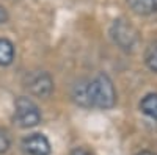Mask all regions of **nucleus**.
Returning a JSON list of instances; mask_svg holds the SVG:
<instances>
[{
    "mask_svg": "<svg viewBox=\"0 0 157 155\" xmlns=\"http://www.w3.org/2000/svg\"><path fill=\"white\" fill-rule=\"evenodd\" d=\"M140 110L151 119L157 121V94H146L143 97L140 102Z\"/></svg>",
    "mask_w": 157,
    "mask_h": 155,
    "instance_id": "nucleus-8",
    "label": "nucleus"
},
{
    "mask_svg": "<svg viewBox=\"0 0 157 155\" xmlns=\"http://www.w3.org/2000/svg\"><path fill=\"white\" fill-rule=\"evenodd\" d=\"M110 35L115 44H118L123 50H132L137 42V30L123 19H118L113 22Z\"/></svg>",
    "mask_w": 157,
    "mask_h": 155,
    "instance_id": "nucleus-3",
    "label": "nucleus"
},
{
    "mask_svg": "<svg viewBox=\"0 0 157 155\" xmlns=\"http://www.w3.org/2000/svg\"><path fill=\"white\" fill-rule=\"evenodd\" d=\"M74 100L82 107H96L107 110L116 102V93L113 82L105 74L96 75L93 80L77 83L72 91Z\"/></svg>",
    "mask_w": 157,
    "mask_h": 155,
    "instance_id": "nucleus-1",
    "label": "nucleus"
},
{
    "mask_svg": "<svg viewBox=\"0 0 157 155\" xmlns=\"http://www.w3.org/2000/svg\"><path fill=\"white\" fill-rule=\"evenodd\" d=\"M137 155H155V153H152V152H148V150H143V152H140V153H137Z\"/></svg>",
    "mask_w": 157,
    "mask_h": 155,
    "instance_id": "nucleus-13",
    "label": "nucleus"
},
{
    "mask_svg": "<svg viewBox=\"0 0 157 155\" xmlns=\"http://www.w3.org/2000/svg\"><path fill=\"white\" fill-rule=\"evenodd\" d=\"M71 155H93V153H91V150H88L86 147H75L71 152Z\"/></svg>",
    "mask_w": 157,
    "mask_h": 155,
    "instance_id": "nucleus-11",
    "label": "nucleus"
},
{
    "mask_svg": "<svg viewBox=\"0 0 157 155\" xmlns=\"http://www.w3.org/2000/svg\"><path fill=\"white\" fill-rule=\"evenodd\" d=\"M14 121L22 128H32L38 125L41 121V113H39L38 105L29 97H19L16 100Z\"/></svg>",
    "mask_w": 157,
    "mask_h": 155,
    "instance_id": "nucleus-2",
    "label": "nucleus"
},
{
    "mask_svg": "<svg viewBox=\"0 0 157 155\" xmlns=\"http://www.w3.org/2000/svg\"><path fill=\"white\" fill-rule=\"evenodd\" d=\"M11 146V138L8 135L6 130H3V128H0V153H5Z\"/></svg>",
    "mask_w": 157,
    "mask_h": 155,
    "instance_id": "nucleus-10",
    "label": "nucleus"
},
{
    "mask_svg": "<svg viewBox=\"0 0 157 155\" xmlns=\"http://www.w3.org/2000/svg\"><path fill=\"white\" fill-rule=\"evenodd\" d=\"M6 20H8V11L3 6H0V24H5Z\"/></svg>",
    "mask_w": 157,
    "mask_h": 155,
    "instance_id": "nucleus-12",
    "label": "nucleus"
},
{
    "mask_svg": "<svg viewBox=\"0 0 157 155\" xmlns=\"http://www.w3.org/2000/svg\"><path fill=\"white\" fill-rule=\"evenodd\" d=\"M29 88H30L32 94L38 97H47L50 96L52 89H54V82H52L49 74L36 72L29 79Z\"/></svg>",
    "mask_w": 157,
    "mask_h": 155,
    "instance_id": "nucleus-4",
    "label": "nucleus"
},
{
    "mask_svg": "<svg viewBox=\"0 0 157 155\" xmlns=\"http://www.w3.org/2000/svg\"><path fill=\"white\" fill-rule=\"evenodd\" d=\"M145 63L152 72H157V41L151 42L146 47V50H145Z\"/></svg>",
    "mask_w": 157,
    "mask_h": 155,
    "instance_id": "nucleus-9",
    "label": "nucleus"
},
{
    "mask_svg": "<svg viewBox=\"0 0 157 155\" xmlns=\"http://www.w3.org/2000/svg\"><path fill=\"white\" fill-rule=\"evenodd\" d=\"M22 147L29 155H49L50 153V143L41 133H33L27 138H24Z\"/></svg>",
    "mask_w": 157,
    "mask_h": 155,
    "instance_id": "nucleus-5",
    "label": "nucleus"
},
{
    "mask_svg": "<svg viewBox=\"0 0 157 155\" xmlns=\"http://www.w3.org/2000/svg\"><path fill=\"white\" fill-rule=\"evenodd\" d=\"M127 3L137 14L146 16L157 11V0H127Z\"/></svg>",
    "mask_w": 157,
    "mask_h": 155,
    "instance_id": "nucleus-6",
    "label": "nucleus"
},
{
    "mask_svg": "<svg viewBox=\"0 0 157 155\" xmlns=\"http://www.w3.org/2000/svg\"><path fill=\"white\" fill-rule=\"evenodd\" d=\"M14 58V46L6 38H0V66H8Z\"/></svg>",
    "mask_w": 157,
    "mask_h": 155,
    "instance_id": "nucleus-7",
    "label": "nucleus"
}]
</instances>
